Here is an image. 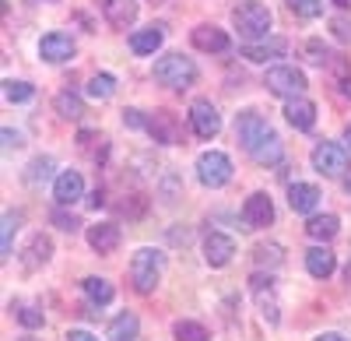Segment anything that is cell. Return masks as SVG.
I'll use <instances>...</instances> for the list:
<instances>
[{
	"label": "cell",
	"mask_w": 351,
	"mask_h": 341,
	"mask_svg": "<svg viewBox=\"0 0 351 341\" xmlns=\"http://www.w3.org/2000/svg\"><path fill=\"white\" fill-rule=\"evenodd\" d=\"M236 137H239V145L250 152V158L256 165H278L281 162V137L271 130V124L260 117L256 109H246L239 124H236Z\"/></svg>",
	"instance_id": "obj_1"
},
{
	"label": "cell",
	"mask_w": 351,
	"mask_h": 341,
	"mask_svg": "<svg viewBox=\"0 0 351 341\" xmlns=\"http://www.w3.org/2000/svg\"><path fill=\"white\" fill-rule=\"evenodd\" d=\"M162 268H165V253L162 250H152V246H141L130 261V281L141 296H148L158 289L162 281Z\"/></svg>",
	"instance_id": "obj_2"
},
{
	"label": "cell",
	"mask_w": 351,
	"mask_h": 341,
	"mask_svg": "<svg viewBox=\"0 0 351 341\" xmlns=\"http://www.w3.org/2000/svg\"><path fill=\"white\" fill-rule=\"evenodd\" d=\"M155 78H158V84H165V89L180 92V89H190V84L197 81V64L183 53H165L155 64Z\"/></svg>",
	"instance_id": "obj_3"
},
{
	"label": "cell",
	"mask_w": 351,
	"mask_h": 341,
	"mask_svg": "<svg viewBox=\"0 0 351 341\" xmlns=\"http://www.w3.org/2000/svg\"><path fill=\"white\" fill-rule=\"evenodd\" d=\"M232 21H236L239 36L250 39V43H256L271 32V11H267V4H260V0H243V4L232 11Z\"/></svg>",
	"instance_id": "obj_4"
},
{
	"label": "cell",
	"mask_w": 351,
	"mask_h": 341,
	"mask_svg": "<svg viewBox=\"0 0 351 341\" xmlns=\"http://www.w3.org/2000/svg\"><path fill=\"white\" fill-rule=\"evenodd\" d=\"M263 84H267V92H274L281 99H299L306 92V74L299 67H291V64H281V67H271L267 71Z\"/></svg>",
	"instance_id": "obj_5"
},
{
	"label": "cell",
	"mask_w": 351,
	"mask_h": 341,
	"mask_svg": "<svg viewBox=\"0 0 351 341\" xmlns=\"http://www.w3.org/2000/svg\"><path fill=\"white\" fill-rule=\"evenodd\" d=\"M197 180H200L204 187H211V190L225 187V183L232 180V158H228L225 152H204V155L197 158Z\"/></svg>",
	"instance_id": "obj_6"
},
{
	"label": "cell",
	"mask_w": 351,
	"mask_h": 341,
	"mask_svg": "<svg viewBox=\"0 0 351 341\" xmlns=\"http://www.w3.org/2000/svg\"><path fill=\"white\" fill-rule=\"evenodd\" d=\"M190 127H193V134L204 137V141L218 137V130H221V113L215 109L211 99H197V102L190 106Z\"/></svg>",
	"instance_id": "obj_7"
},
{
	"label": "cell",
	"mask_w": 351,
	"mask_h": 341,
	"mask_svg": "<svg viewBox=\"0 0 351 341\" xmlns=\"http://www.w3.org/2000/svg\"><path fill=\"white\" fill-rule=\"evenodd\" d=\"M313 169L319 176H341L344 169H348V148L341 145H330V141H324V145H316L313 148Z\"/></svg>",
	"instance_id": "obj_8"
},
{
	"label": "cell",
	"mask_w": 351,
	"mask_h": 341,
	"mask_svg": "<svg viewBox=\"0 0 351 341\" xmlns=\"http://www.w3.org/2000/svg\"><path fill=\"white\" fill-rule=\"evenodd\" d=\"M144 130H148L158 145H183V127H180V120H176L172 113H165V109H155L152 117H148V124H144Z\"/></svg>",
	"instance_id": "obj_9"
},
{
	"label": "cell",
	"mask_w": 351,
	"mask_h": 341,
	"mask_svg": "<svg viewBox=\"0 0 351 341\" xmlns=\"http://www.w3.org/2000/svg\"><path fill=\"white\" fill-rule=\"evenodd\" d=\"M250 289H253V299L260 306V314L267 324H278L281 314H278V299H274V278L271 274H253L250 278Z\"/></svg>",
	"instance_id": "obj_10"
},
{
	"label": "cell",
	"mask_w": 351,
	"mask_h": 341,
	"mask_svg": "<svg viewBox=\"0 0 351 341\" xmlns=\"http://www.w3.org/2000/svg\"><path fill=\"white\" fill-rule=\"evenodd\" d=\"M243 222L246 229H263V225L274 222V204L267 193H250L246 204H243Z\"/></svg>",
	"instance_id": "obj_11"
},
{
	"label": "cell",
	"mask_w": 351,
	"mask_h": 341,
	"mask_svg": "<svg viewBox=\"0 0 351 341\" xmlns=\"http://www.w3.org/2000/svg\"><path fill=\"white\" fill-rule=\"evenodd\" d=\"M53 197H56V204H60V208L81 201V197H84V180H81L77 169H64V173L53 180Z\"/></svg>",
	"instance_id": "obj_12"
},
{
	"label": "cell",
	"mask_w": 351,
	"mask_h": 341,
	"mask_svg": "<svg viewBox=\"0 0 351 341\" xmlns=\"http://www.w3.org/2000/svg\"><path fill=\"white\" fill-rule=\"evenodd\" d=\"M39 56H43L46 64H64V60H71V56H74V39L67 32H49L39 43Z\"/></svg>",
	"instance_id": "obj_13"
},
{
	"label": "cell",
	"mask_w": 351,
	"mask_h": 341,
	"mask_svg": "<svg viewBox=\"0 0 351 341\" xmlns=\"http://www.w3.org/2000/svg\"><path fill=\"white\" fill-rule=\"evenodd\" d=\"M232 253H236V239L225 233H208V239H204V261L211 268H225L232 261Z\"/></svg>",
	"instance_id": "obj_14"
},
{
	"label": "cell",
	"mask_w": 351,
	"mask_h": 341,
	"mask_svg": "<svg viewBox=\"0 0 351 341\" xmlns=\"http://www.w3.org/2000/svg\"><path fill=\"white\" fill-rule=\"evenodd\" d=\"M120 239H123V233H120V225H112V222H99L88 229V246L95 253H112L120 246Z\"/></svg>",
	"instance_id": "obj_15"
},
{
	"label": "cell",
	"mask_w": 351,
	"mask_h": 341,
	"mask_svg": "<svg viewBox=\"0 0 351 341\" xmlns=\"http://www.w3.org/2000/svg\"><path fill=\"white\" fill-rule=\"evenodd\" d=\"M285 120L295 127V130H313V124H316V106L309 102V99H288L285 102Z\"/></svg>",
	"instance_id": "obj_16"
},
{
	"label": "cell",
	"mask_w": 351,
	"mask_h": 341,
	"mask_svg": "<svg viewBox=\"0 0 351 341\" xmlns=\"http://www.w3.org/2000/svg\"><path fill=\"white\" fill-rule=\"evenodd\" d=\"M288 204H291V211H299V215H313L316 204H319V190L313 183H291L288 187Z\"/></svg>",
	"instance_id": "obj_17"
},
{
	"label": "cell",
	"mask_w": 351,
	"mask_h": 341,
	"mask_svg": "<svg viewBox=\"0 0 351 341\" xmlns=\"http://www.w3.org/2000/svg\"><path fill=\"white\" fill-rule=\"evenodd\" d=\"M190 39H193V46L204 49V53H225V49H228V36L221 32V28H215V25H197Z\"/></svg>",
	"instance_id": "obj_18"
},
{
	"label": "cell",
	"mask_w": 351,
	"mask_h": 341,
	"mask_svg": "<svg viewBox=\"0 0 351 341\" xmlns=\"http://www.w3.org/2000/svg\"><path fill=\"white\" fill-rule=\"evenodd\" d=\"M334 268H337V257H334L327 246H313V250L306 253V271H309L313 278H330Z\"/></svg>",
	"instance_id": "obj_19"
},
{
	"label": "cell",
	"mask_w": 351,
	"mask_h": 341,
	"mask_svg": "<svg viewBox=\"0 0 351 341\" xmlns=\"http://www.w3.org/2000/svg\"><path fill=\"white\" fill-rule=\"evenodd\" d=\"M102 8H106V21L112 28H127L137 21V0H109Z\"/></svg>",
	"instance_id": "obj_20"
},
{
	"label": "cell",
	"mask_w": 351,
	"mask_h": 341,
	"mask_svg": "<svg viewBox=\"0 0 351 341\" xmlns=\"http://www.w3.org/2000/svg\"><path fill=\"white\" fill-rule=\"evenodd\" d=\"M162 39H165V28H162V25L141 28V32H134V36H130V49H134L137 56H152V53L162 46Z\"/></svg>",
	"instance_id": "obj_21"
},
{
	"label": "cell",
	"mask_w": 351,
	"mask_h": 341,
	"mask_svg": "<svg viewBox=\"0 0 351 341\" xmlns=\"http://www.w3.org/2000/svg\"><path fill=\"white\" fill-rule=\"evenodd\" d=\"M341 233V222H337V215H313L309 222H306V236L309 239H334Z\"/></svg>",
	"instance_id": "obj_22"
},
{
	"label": "cell",
	"mask_w": 351,
	"mask_h": 341,
	"mask_svg": "<svg viewBox=\"0 0 351 341\" xmlns=\"http://www.w3.org/2000/svg\"><path fill=\"white\" fill-rule=\"evenodd\" d=\"M288 49V43L285 39H271V43H250L246 49H243V56L246 60H253V64H267V60H274V56H281Z\"/></svg>",
	"instance_id": "obj_23"
},
{
	"label": "cell",
	"mask_w": 351,
	"mask_h": 341,
	"mask_svg": "<svg viewBox=\"0 0 351 341\" xmlns=\"http://www.w3.org/2000/svg\"><path fill=\"white\" fill-rule=\"evenodd\" d=\"M49 253H53V243H49V236H36L32 243H28V250H25V257H21V264L28 268V271H36V268H43L46 261H49Z\"/></svg>",
	"instance_id": "obj_24"
},
{
	"label": "cell",
	"mask_w": 351,
	"mask_h": 341,
	"mask_svg": "<svg viewBox=\"0 0 351 341\" xmlns=\"http://www.w3.org/2000/svg\"><path fill=\"white\" fill-rule=\"evenodd\" d=\"M306 53H309V60H313L316 67H337V71L344 67V64H341V56H337L330 46H324L319 39H309V43H306Z\"/></svg>",
	"instance_id": "obj_25"
},
{
	"label": "cell",
	"mask_w": 351,
	"mask_h": 341,
	"mask_svg": "<svg viewBox=\"0 0 351 341\" xmlns=\"http://www.w3.org/2000/svg\"><path fill=\"white\" fill-rule=\"evenodd\" d=\"M137 331H141V324H137L134 314H120L109 324V338L112 341H137Z\"/></svg>",
	"instance_id": "obj_26"
},
{
	"label": "cell",
	"mask_w": 351,
	"mask_h": 341,
	"mask_svg": "<svg viewBox=\"0 0 351 341\" xmlns=\"http://www.w3.org/2000/svg\"><path fill=\"white\" fill-rule=\"evenodd\" d=\"M81 289H84V296H88V299L99 303V306L112 303V296H116V289L109 285L106 278H84V281H81Z\"/></svg>",
	"instance_id": "obj_27"
},
{
	"label": "cell",
	"mask_w": 351,
	"mask_h": 341,
	"mask_svg": "<svg viewBox=\"0 0 351 341\" xmlns=\"http://www.w3.org/2000/svg\"><path fill=\"white\" fill-rule=\"evenodd\" d=\"M56 113H60L64 120H81V117H84V102H81V95H74V92H60V95H56Z\"/></svg>",
	"instance_id": "obj_28"
},
{
	"label": "cell",
	"mask_w": 351,
	"mask_h": 341,
	"mask_svg": "<svg viewBox=\"0 0 351 341\" xmlns=\"http://www.w3.org/2000/svg\"><path fill=\"white\" fill-rule=\"evenodd\" d=\"M172 334H176V341H208V338H211L208 327L197 324V320H176Z\"/></svg>",
	"instance_id": "obj_29"
},
{
	"label": "cell",
	"mask_w": 351,
	"mask_h": 341,
	"mask_svg": "<svg viewBox=\"0 0 351 341\" xmlns=\"http://www.w3.org/2000/svg\"><path fill=\"white\" fill-rule=\"evenodd\" d=\"M18 225H21V215H18V211H8V215H4V236H0V250H4V261L14 253V233H18Z\"/></svg>",
	"instance_id": "obj_30"
},
{
	"label": "cell",
	"mask_w": 351,
	"mask_h": 341,
	"mask_svg": "<svg viewBox=\"0 0 351 341\" xmlns=\"http://www.w3.org/2000/svg\"><path fill=\"white\" fill-rule=\"evenodd\" d=\"M116 92V78L112 74H95L92 81H88V95L92 99H109Z\"/></svg>",
	"instance_id": "obj_31"
},
{
	"label": "cell",
	"mask_w": 351,
	"mask_h": 341,
	"mask_svg": "<svg viewBox=\"0 0 351 341\" xmlns=\"http://www.w3.org/2000/svg\"><path fill=\"white\" fill-rule=\"evenodd\" d=\"M253 261H256V264H267V268H278L285 257H281V246H278V243H260V246L253 250Z\"/></svg>",
	"instance_id": "obj_32"
},
{
	"label": "cell",
	"mask_w": 351,
	"mask_h": 341,
	"mask_svg": "<svg viewBox=\"0 0 351 341\" xmlns=\"http://www.w3.org/2000/svg\"><path fill=\"white\" fill-rule=\"evenodd\" d=\"M4 95H8V102H28L36 95V89L28 81H4Z\"/></svg>",
	"instance_id": "obj_33"
},
{
	"label": "cell",
	"mask_w": 351,
	"mask_h": 341,
	"mask_svg": "<svg viewBox=\"0 0 351 341\" xmlns=\"http://www.w3.org/2000/svg\"><path fill=\"white\" fill-rule=\"evenodd\" d=\"M288 8L299 18H319L324 14V0H288Z\"/></svg>",
	"instance_id": "obj_34"
},
{
	"label": "cell",
	"mask_w": 351,
	"mask_h": 341,
	"mask_svg": "<svg viewBox=\"0 0 351 341\" xmlns=\"http://www.w3.org/2000/svg\"><path fill=\"white\" fill-rule=\"evenodd\" d=\"M49 173H53V158H36L32 165H28L25 180L28 183H43V180H49Z\"/></svg>",
	"instance_id": "obj_35"
},
{
	"label": "cell",
	"mask_w": 351,
	"mask_h": 341,
	"mask_svg": "<svg viewBox=\"0 0 351 341\" xmlns=\"http://www.w3.org/2000/svg\"><path fill=\"white\" fill-rule=\"evenodd\" d=\"M14 317H18L25 327H43V324H46L43 309H36V306H18V309H14Z\"/></svg>",
	"instance_id": "obj_36"
},
{
	"label": "cell",
	"mask_w": 351,
	"mask_h": 341,
	"mask_svg": "<svg viewBox=\"0 0 351 341\" xmlns=\"http://www.w3.org/2000/svg\"><path fill=\"white\" fill-rule=\"evenodd\" d=\"M53 225H56V229H64V233H77V225H81V222H77L74 215H67V211L56 208V211H53Z\"/></svg>",
	"instance_id": "obj_37"
},
{
	"label": "cell",
	"mask_w": 351,
	"mask_h": 341,
	"mask_svg": "<svg viewBox=\"0 0 351 341\" xmlns=\"http://www.w3.org/2000/svg\"><path fill=\"white\" fill-rule=\"evenodd\" d=\"M330 28H334V36H337L341 43H351V18H334Z\"/></svg>",
	"instance_id": "obj_38"
},
{
	"label": "cell",
	"mask_w": 351,
	"mask_h": 341,
	"mask_svg": "<svg viewBox=\"0 0 351 341\" xmlns=\"http://www.w3.org/2000/svg\"><path fill=\"white\" fill-rule=\"evenodd\" d=\"M123 124L127 127H144V124H148V117H141V109H123Z\"/></svg>",
	"instance_id": "obj_39"
},
{
	"label": "cell",
	"mask_w": 351,
	"mask_h": 341,
	"mask_svg": "<svg viewBox=\"0 0 351 341\" xmlns=\"http://www.w3.org/2000/svg\"><path fill=\"white\" fill-rule=\"evenodd\" d=\"M18 145H21V134L8 127V130H4V148H18Z\"/></svg>",
	"instance_id": "obj_40"
},
{
	"label": "cell",
	"mask_w": 351,
	"mask_h": 341,
	"mask_svg": "<svg viewBox=\"0 0 351 341\" xmlns=\"http://www.w3.org/2000/svg\"><path fill=\"white\" fill-rule=\"evenodd\" d=\"M106 204V190H92L88 193V208H102Z\"/></svg>",
	"instance_id": "obj_41"
},
{
	"label": "cell",
	"mask_w": 351,
	"mask_h": 341,
	"mask_svg": "<svg viewBox=\"0 0 351 341\" xmlns=\"http://www.w3.org/2000/svg\"><path fill=\"white\" fill-rule=\"evenodd\" d=\"M67 341H99V338H95V334H88V331H71Z\"/></svg>",
	"instance_id": "obj_42"
},
{
	"label": "cell",
	"mask_w": 351,
	"mask_h": 341,
	"mask_svg": "<svg viewBox=\"0 0 351 341\" xmlns=\"http://www.w3.org/2000/svg\"><path fill=\"white\" fill-rule=\"evenodd\" d=\"M316 341H348V338H341V334H319Z\"/></svg>",
	"instance_id": "obj_43"
},
{
	"label": "cell",
	"mask_w": 351,
	"mask_h": 341,
	"mask_svg": "<svg viewBox=\"0 0 351 341\" xmlns=\"http://www.w3.org/2000/svg\"><path fill=\"white\" fill-rule=\"evenodd\" d=\"M344 148H348V155H351V124H348V130H344Z\"/></svg>",
	"instance_id": "obj_44"
},
{
	"label": "cell",
	"mask_w": 351,
	"mask_h": 341,
	"mask_svg": "<svg viewBox=\"0 0 351 341\" xmlns=\"http://www.w3.org/2000/svg\"><path fill=\"white\" fill-rule=\"evenodd\" d=\"M344 95L351 99V78H344Z\"/></svg>",
	"instance_id": "obj_45"
},
{
	"label": "cell",
	"mask_w": 351,
	"mask_h": 341,
	"mask_svg": "<svg viewBox=\"0 0 351 341\" xmlns=\"http://www.w3.org/2000/svg\"><path fill=\"white\" fill-rule=\"evenodd\" d=\"M334 4H337V8H351V0H334Z\"/></svg>",
	"instance_id": "obj_46"
},
{
	"label": "cell",
	"mask_w": 351,
	"mask_h": 341,
	"mask_svg": "<svg viewBox=\"0 0 351 341\" xmlns=\"http://www.w3.org/2000/svg\"><path fill=\"white\" fill-rule=\"evenodd\" d=\"M21 341H36V338H21Z\"/></svg>",
	"instance_id": "obj_47"
},
{
	"label": "cell",
	"mask_w": 351,
	"mask_h": 341,
	"mask_svg": "<svg viewBox=\"0 0 351 341\" xmlns=\"http://www.w3.org/2000/svg\"><path fill=\"white\" fill-rule=\"evenodd\" d=\"M102 4H109V0H102Z\"/></svg>",
	"instance_id": "obj_48"
},
{
	"label": "cell",
	"mask_w": 351,
	"mask_h": 341,
	"mask_svg": "<svg viewBox=\"0 0 351 341\" xmlns=\"http://www.w3.org/2000/svg\"><path fill=\"white\" fill-rule=\"evenodd\" d=\"M155 4H158V0H155Z\"/></svg>",
	"instance_id": "obj_49"
}]
</instances>
